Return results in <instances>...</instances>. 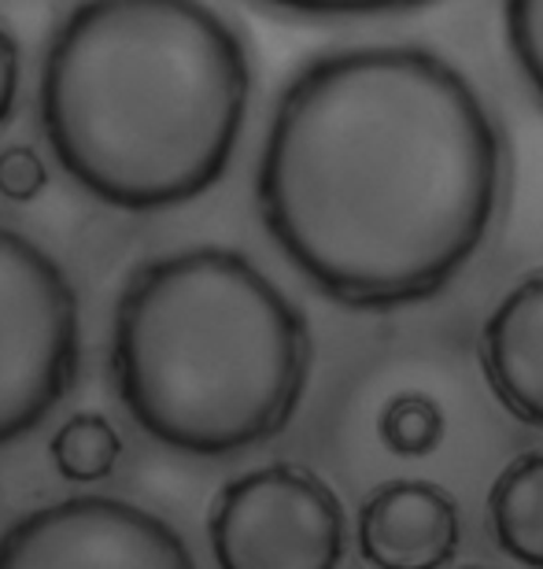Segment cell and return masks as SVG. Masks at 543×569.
Wrapping results in <instances>:
<instances>
[{
  "label": "cell",
  "mask_w": 543,
  "mask_h": 569,
  "mask_svg": "<svg viewBox=\"0 0 543 569\" xmlns=\"http://www.w3.org/2000/svg\"><path fill=\"white\" fill-rule=\"evenodd\" d=\"M267 233L330 300L392 311L444 292L492 230L503 138L473 82L418 44L311 60L255 178Z\"/></svg>",
  "instance_id": "cell-1"
},
{
  "label": "cell",
  "mask_w": 543,
  "mask_h": 569,
  "mask_svg": "<svg viewBox=\"0 0 543 569\" xmlns=\"http://www.w3.org/2000/svg\"><path fill=\"white\" fill-rule=\"evenodd\" d=\"M248 89L241 33L203 0H86L44 52L41 130L89 197L171 211L225 174Z\"/></svg>",
  "instance_id": "cell-2"
},
{
  "label": "cell",
  "mask_w": 543,
  "mask_h": 569,
  "mask_svg": "<svg viewBox=\"0 0 543 569\" xmlns=\"http://www.w3.org/2000/svg\"><path fill=\"white\" fill-rule=\"evenodd\" d=\"M308 370L300 307L230 248L149 259L115 303V392L171 451L222 459L274 440L296 415Z\"/></svg>",
  "instance_id": "cell-3"
},
{
  "label": "cell",
  "mask_w": 543,
  "mask_h": 569,
  "mask_svg": "<svg viewBox=\"0 0 543 569\" xmlns=\"http://www.w3.org/2000/svg\"><path fill=\"white\" fill-rule=\"evenodd\" d=\"M82 356L78 296L60 263L0 226V448L49 418Z\"/></svg>",
  "instance_id": "cell-4"
},
{
  "label": "cell",
  "mask_w": 543,
  "mask_h": 569,
  "mask_svg": "<svg viewBox=\"0 0 543 569\" xmlns=\"http://www.w3.org/2000/svg\"><path fill=\"white\" fill-rule=\"evenodd\" d=\"M344 507L319 473L259 466L219 492L208 540L219 569H341Z\"/></svg>",
  "instance_id": "cell-5"
},
{
  "label": "cell",
  "mask_w": 543,
  "mask_h": 569,
  "mask_svg": "<svg viewBox=\"0 0 543 569\" xmlns=\"http://www.w3.org/2000/svg\"><path fill=\"white\" fill-rule=\"evenodd\" d=\"M0 569H197L160 515L115 496L30 510L0 537Z\"/></svg>",
  "instance_id": "cell-6"
},
{
  "label": "cell",
  "mask_w": 543,
  "mask_h": 569,
  "mask_svg": "<svg viewBox=\"0 0 543 569\" xmlns=\"http://www.w3.org/2000/svg\"><path fill=\"white\" fill-rule=\"evenodd\" d=\"M459 537L455 499L433 481L381 485L359 515V551L373 569H444Z\"/></svg>",
  "instance_id": "cell-7"
},
{
  "label": "cell",
  "mask_w": 543,
  "mask_h": 569,
  "mask_svg": "<svg viewBox=\"0 0 543 569\" xmlns=\"http://www.w3.org/2000/svg\"><path fill=\"white\" fill-rule=\"evenodd\" d=\"M481 362L495 400L517 422L543 429V274L514 284L489 315Z\"/></svg>",
  "instance_id": "cell-8"
},
{
  "label": "cell",
  "mask_w": 543,
  "mask_h": 569,
  "mask_svg": "<svg viewBox=\"0 0 543 569\" xmlns=\"http://www.w3.org/2000/svg\"><path fill=\"white\" fill-rule=\"evenodd\" d=\"M489 518L503 555L543 569V451L517 455L489 492Z\"/></svg>",
  "instance_id": "cell-9"
},
{
  "label": "cell",
  "mask_w": 543,
  "mask_h": 569,
  "mask_svg": "<svg viewBox=\"0 0 543 569\" xmlns=\"http://www.w3.org/2000/svg\"><path fill=\"white\" fill-rule=\"evenodd\" d=\"M122 459V437L104 415H71L52 437V462L67 481H104Z\"/></svg>",
  "instance_id": "cell-10"
},
{
  "label": "cell",
  "mask_w": 543,
  "mask_h": 569,
  "mask_svg": "<svg viewBox=\"0 0 543 569\" xmlns=\"http://www.w3.org/2000/svg\"><path fill=\"white\" fill-rule=\"evenodd\" d=\"M378 437L400 459H422L444 443L448 415L425 392H395L378 415Z\"/></svg>",
  "instance_id": "cell-11"
},
{
  "label": "cell",
  "mask_w": 543,
  "mask_h": 569,
  "mask_svg": "<svg viewBox=\"0 0 543 569\" xmlns=\"http://www.w3.org/2000/svg\"><path fill=\"white\" fill-rule=\"evenodd\" d=\"M503 27L517 71L543 104V0H506Z\"/></svg>",
  "instance_id": "cell-12"
},
{
  "label": "cell",
  "mask_w": 543,
  "mask_h": 569,
  "mask_svg": "<svg viewBox=\"0 0 543 569\" xmlns=\"http://www.w3.org/2000/svg\"><path fill=\"white\" fill-rule=\"evenodd\" d=\"M292 16L311 19H370V16H400V11H418L436 0H267Z\"/></svg>",
  "instance_id": "cell-13"
},
{
  "label": "cell",
  "mask_w": 543,
  "mask_h": 569,
  "mask_svg": "<svg viewBox=\"0 0 543 569\" xmlns=\"http://www.w3.org/2000/svg\"><path fill=\"white\" fill-rule=\"evenodd\" d=\"M44 181H49V174H44V167L33 148L16 144V148H4V152H0V192H4L8 200L30 203L44 189Z\"/></svg>",
  "instance_id": "cell-14"
},
{
  "label": "cell",
  "mask_w": 543,
  "mask_h": 569,
  "mask_svg": "<svg viewBox=\"0 0 543 569\" xmlns=\"http://www.w3.org/2000/svg\"><path fill=\"white\" fill-rule=\"evenodd\" d=\"M16 97H19V44L0 27V127L11 119Z\"/></svg>",
  "instance_id": "cell-15"
}]
</instances>
